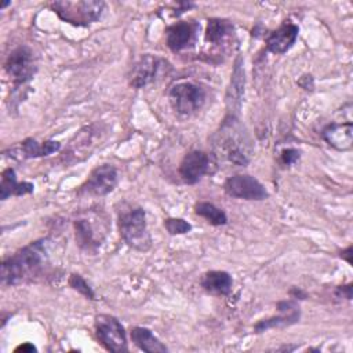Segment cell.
Here are the masks:
<instances>
[{"label": "cell", "instance_id": "44dd1931", "mask_svg": "<svg viewBox=\"0 0 353 353\" xmlns=\"http://www.w3.org/2000/svg\"><path fill=\"white\" fill-rule=\"evenodd\" d=\"M194 211H196L197 215H200L204 219H207L211 225L221 226V225H225L228 222V216H226L225 211L218 208L212 203L200 201V203H197L194 205Z\"/></svg>", "mask_w": 353, "mask_h": 353}, {"label": "cell", "instance_id": "4fadbf2b", "mask_svg": "<svg viewBox=\"0 0 353 353\" xmlns=\"http://www.w3.org/2000/svg\"><path fill=\"white\" fill-rule=\"evenodd\" d=\"M298 26L290 21L283 22L266 37V48L273 54H284L290 50L298 37Z\"/></svg>", "mask_w": 353, "mask_h": 353}, {"label": "cell", "instance_id": "d6986e66", "mask_svg": "<svg viewBox=\"0 0 353 353\" xmlns=\"http://www.w3.org/2000/svg\"><path fill=\"white\" fill-rule=\"evenodd\" d=\"M233 34V25L221 18H211L208 19L207 29H205V40L211 44L223 43L228 37Z\"/></svg>", "mask_w": 353, "mask_h": 353}, {"label": "cell", "instance_id": "52a82bcc", "mask_svg": "<svg viewBox=\"0 0 353 353\" xmlns=\"http://www.w3.org/2000/svg\"><path fill=\"white\" fill-rule=\"evenodd\" d=\"M4 68L8 76L12 77L15 84H25L33 77L36 72L32 51L25 46L15 48L8 55Z\"/></svg>", "mask_w": 353, "mask_h": 353}, {"label": "cell", "instance_id": "d4e9b609", "mask_svg": "<svg viewBox=\"0 0 353 353\" xmlns=\"http://www.w3.org/2000/svg\"><path fill=\"white\" fill-rule=\"evenodd\" d=\"M298 159H299V152H298L296 149L288 148V149H284V150L281 152V160H283V163L287 164V165L294 164Z\"/></svg>", "mask_w": 353, "mask_h": 353}, {"label": "cell", "instance_id": "8fae6325", "mask_svg": "<svg viewBox=\"0 0 353 353\" xmlns=\"http://www.w3.org/2000/svg\"><path fill=\"white\" fill-rule=\"evenodd\" d=\"M163 61L153 55H142L139 61L132 66L131 74H130V84L135 88H142L148 84H150L161 66Z\"/></svg>", "mask_w": 353, "mask_h": 353}, {"label": "cell", "instance_id": "ffe728a7", "mask_svg": "<svg viewBox=\"0 0 353 353\" xmlns=\"http://www.w3.org/2000/svg\"><path fill=\"white\" fill-rule=\"evenodd\" d=\"M241 59L239 58L236 65H234V70H233V76L230 80V87H229V92H228V102L229 105L232 103V108L236 106V109H239L240 106V101H241V95L244 91V70L240 65Z\"/></svg>", "mask_w": 353, "mask_h": 353}, {"label": "cell", "instance_id": "7c38bea8", "mask_svg": "<svg viewBox=\"0 0 353 353\" xmlns=\"http://www.w3.org/2000/svg\"><path fill=\"white\" fill-rule=\"evenodd\" d=\"M94 221L91 218H79L74 221L76 241L81 250L94 251L103 240L106 232H101V226L98 228Z\"/></svg>", "mask_w": 353, "mask_h": 353}, {"label": "cell", "instance_id": "3957f363", "mask_svg": "<svg viewBox=\"0 0 353 353\" xmlns=\"http://www.w3.org/2000/svg\"><path fill=\"white\" fill-rule=\"evenodd\" d=\"M105 8L103 1L77 0V1H54L51 10L63 21L73 26H88L97 22Z\"/></svg>", "mask_w": 353, "mask_h": 353}, {"label": "cell", "instance_id": "ac0fdd59", "mask_svg": "<svg viewBox=\"0 0 353 353\" xmlns=\"http://www.w3.org/2000/svg\"><path fill=\"white\" fill-rule=\"evenodd\" d=\"M131 341L143 352L148 353H163L167 352L165 345L160 342L154 334L145 327H134L131 330Z\"/></svg>", "mask_w": 353, "mask_h": 353}, {"label": "cell", "instance_id": "603a6c76", "mask_svg": "<svg viewBox=\"0 0 353 353\" xmlns=\"http://www.w3.org/2000/svg\"><path fill=\"white\" fill-rule=\"evenodd\" d=\"M69 285H70L73 290H76L77 292H80L81 295H84L85 298H88V299H95V294H94L92 288L88 285V283H87L80 274H76V273L70 274V277H69Z\"/></svg>", "mask_w": 353, "mask_h": 353}, {"label": "cell", "instance_id": "2e32d148", "mask_svg": "<svg viewBox=\"0 0 353 353\" xmlns=\"http://www.w3.org/2000/svg\"><path fill=\"white\" fill-rule=\"evenodd\" d=\"M61 143L57 141H46L39 143L33 138H28L21 142L18 146L11 149V156L18 159H32V157H41L48 156L57 150H59Z\"/></svg>", "mask_w": 353, "mask_h": 353}, {"label": "cell", "instance_id": "83f0119b", "mask_svg": "<svg viewBox=\"0 0 353 353\" xmlns=\"http://www.w3.org/2000/svg\"><path fill=\"white\" fill-rule=\"evenodd\" d=\"M15 352H29V353H30V352H36V347H34L32 343L26 342V343L18 346V347L15 349Z\"/></svg>", "mask_w": 353, "mask_h": 353}, {"label": "cell", "instance_id": "7a4b0ae2", "mask_svg": "<svg viewBox=\"0 0 353 353\" xmlns=\"http://www.w3.org/2000/svg\"><path fill=\"white\" fill-rule=\"evenodd\" d=\"M119 229L123 240L137 251H148L152 237L146 226V215L141 207H130L119 212Z\"/></svg>", "mask_w": 353, "mask_h": 353}, {"label": "cell", "instance_id": "5b68a950", "mask_svg": "<svg viewBox=\"0 0 353 353\" xmlns=\"http://www.w3.org/2000/svg\"><path fill=\"white\" fill-rule=\"evenodd\" d=\"M95 335L98 341L110 352H125L127 338L121 323L110 314H99L95 317Z\"/></svg>", "mask_w": 353, "mask_h": 353}, {"label": "cell", "instance_id": "9c48e42d", "mask_svg": "<svg viewBox=\"0 0 353 353\" xmlns=\"http://www.w3.org/2000/svg\"><path fill=\"white\" fill-rule=\"evenodd\" d=\"M210 170V157L201 150L189 152L179 164V175L186 183L199 182Z\"/></svg>", "mask_w": 353, "mask_h": 353}, {"label": "cell", "instance_id": "7402d4cb", "mask_svg": "<svg viewBox=\"0 0 353 353\" xmlns=\"http://www.w3.org/2000/svg\"><path fill=\"white\" fill-rule=\"evenodd\" d=\"M17 188H18V182H17L15 171L12 168H6L1 174V185H0L1 200H6L11 194L15 196Z\"/></svg>", "mask_w": 353, "mask_h": 353}, {"label": "cell", "instance_id": "4316f807", "mask_svg": "<svg viewBox=\"0 0 353 353\" xmlns=\"http://www.w3.org/2000/svg\"><path fill=\"white\" fill-rule=\"evenodd\" d=\"M336 295H338V296H343V295H345V298H346V299H350V298H352V284L338 287V290H336Z\"/></svg>", "mask_w": 353, "mask_h": 353}, {"label": "cell", "instance_id": "484cf974", "mask_svg": "<svg viewBox=\"0 0 353 353\" xmlns=\"http://www.w3.org/2000/svg\"><path fill=\"white\" fill-rule=\"evenodd\" d=\"M32 192H33V183L22 182V183H18V188L15 190V196H23V194H28V193H32Z\"/></svg>", "mask_w": 353, "mask_h": 353}, {"label": "cell", "instance_id": "ba28073f", "mask_svg": "<svg viewBox=\"0 0 353 353\" xmlns=\"http://www.w3.org/2000/svg\"><path fill=\"white\" fill-rule=\"evenodd\" d=\"M117 185V170L110 164H102L94 168L88 179L83 183L80 193L91 196H105Z\"/></svg>", "mask_w": 353, "mask_h": 353}, {"label": "cell", "instance_id": "e0dca14e", "mask_svg": "<svg viewBox=\"0 0 353 353\" xmlns=\"http://www.w3.org/2000/svg\"><path fill=\"white\" fill-rule=\"evenodd\" d=\"M233 280L228 272L211 270L201 279V287L212 295H228L232 291Z\"/></svg>", "mask_w": 353, "mask_h": 353}, {"label": "cell", "instance_id": "30bf717a", "mask_svg": "<svg viewBox=\"0 0 353 353\" xmlns=\"http://www.w3.org/2000/svg\"><path fill=\"white\" fill-rule=\"evenodd\" d=\"M199 32V25L192 21H181L170 28L165 32V41L171 51H182L183 48L192 46L196 41Z\"/></svg>", "mask_w": 353, "mask_h": 353}, {"label": "cell", "instance_id": "5bb4252c", "mask_svg": "<svg viewBox=\"0 0 353 353\" xmlns=\"http://www.w3.org/2000/svg\"><path fill=\"white\" fill-rule=\"evenodd\" d=\"M323 138L336 150H350L353 146V124L350 121L332 123L323 130Z\"/></svg>", "mask_w": 353, "mask_h": 353}, {"label": "cell", "instance_id": "cb8c5ba5", "mask_svg": "<svg viewBox=\"0 0 353 353\" xmlns=\"http://www.w3.org/2000/svg\"><path fill=\"white\" fill-rule=\"evenodd\" d=\"M164 226L170 234H185L192 229V225L182 218H167Z\"/></svg>", "mask_w": 353, "mask_h": 353}, {"label": "cell", "instance_id": "f1b7e54d", "mask_svg": "<svg viewBox=\"0 0 353 353\" xmlns=\"http://www.w3.org/2000/svg\"><path fill=\"white\" fill-rule=\"evenodd\" d=\"M341 256L345 258V259L347 261V263H352V258H350V256H352V247L349 245L346 250H343V251L341 252Z\"/></svg>", "mask_w": 353, "mask_h": 353}, {"label": "cell", "instance_id": "6da1fadb", "mask_svg": "<svg viewBox=\"0 0 353 353\" xmlns=\"http://www.w3.org/2000/svg\"><path fill=\"white\" fill-rule=\"evenodd\" d=\"M47 240L32 241L3 261L1 281L8 285L33 281L41 276L48 263Z\"/></svg>", "mask_w": 353, "mask_h": 353}, {"label": "cell", "instance_id": "9a60e30c", "mask_svg": "<svg viewBox=\"0 0 353 353\" xmlns=\"http://www.w3.org/2000/svg\"><path fill=\"white\" fill-rule=\"evenodd\" d=\"M279 312H281L280 316L270 317L266 320H261L255 324V332H263L269 328L276 327H285L290 324H294L299 320V307L292 301H284L277 303Z\"/></svg>", "mask_w": 353, "mask_h": 353}, {"label": "cell", "instance_id": "277c9868", "mask_svg": "<svg viewBox=\"0 0 353 353\" xmlns=\"http://www.w3.org/2000/svg\"><path fill=\"white\" fill-rule=\"evenodd\" d=\"M168 98L178 113L190 114L203 106L205 91L192 81H179L170 88Z\"/></svg>", "mask_w": 353, "mask_h": 353}, {"label": "cell", "instance_id": "8992f818", "mask_svg": "<svg viewBox=\"0 0 353 353\" xmlns=\"http://www.w3.org/2000/svg\"><path fill=\"white\" fill-rule=\"evenodd\" d=\"M223 189L230 197L244 200H265L269 196L265 186L256 178L243 174L229 176L223 183Z\"/></svg>", "mask_w": 353, "mask_h": 353}]
</instances>
